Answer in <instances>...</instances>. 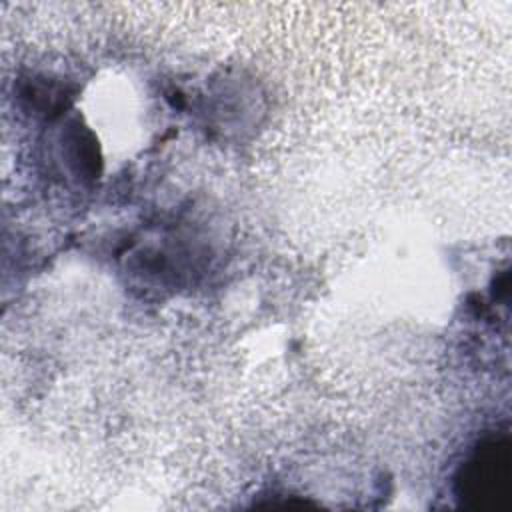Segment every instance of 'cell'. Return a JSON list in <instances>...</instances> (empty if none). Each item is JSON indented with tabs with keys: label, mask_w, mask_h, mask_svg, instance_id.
Here are the masks:
<instances>
[{
	"label": "cell",
	"mask_w": 512,
	"mask_h": 512,
	"mask_svg": "<svg viewBox=\"0 0 512 512\" xmlns=\"http://www.w3.org/2000/svg\"><path fill=\"white\" fill-rule=\"evenodd\" d=\"M510 492V444L508 438L480 442L456 476V496L462 506L496 510L506 504Z\"/></svg>",
	"instance_id": "obj_1"
}]
</instances>
